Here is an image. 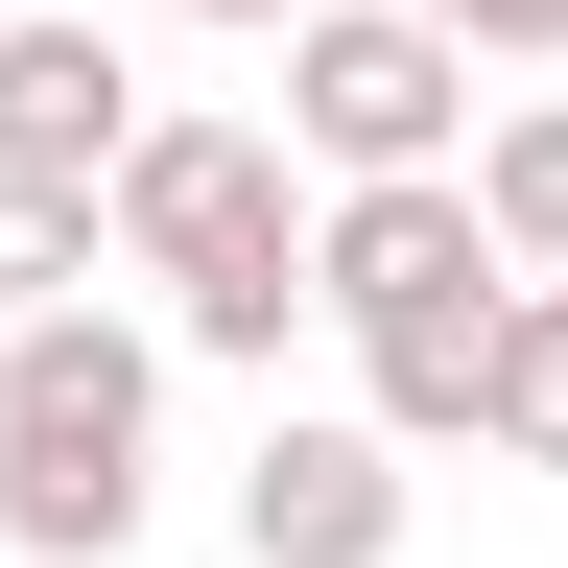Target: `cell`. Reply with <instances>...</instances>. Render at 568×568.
I'll list each match as a JSON object with an SVG mask.
<instances>
[{
	"label": "cell",
	"mask_w": 568,
	"mask_h": 568,
	"mask_svg": "<svg viewBox=\"0 0 568 568\" xmlns=\"http://www.w3.org/2000/svg\"><path fill=\"white\" fill-rule=\"evenodd\" d=\"M95 237H119V284H166L190 355H261L284 379V332H332L308 308V166H284V119H142Z\"/></svg>",
	"instance_id": "6da1fadb"
},
{
	"label": "cell",
	"mask_w": 568,
	"mask_h": 568,
	"mask_svg": "<svg viewBox=\"0 0 568 568\" xmlns=\"http://www.w3.org/2000/svg\"><path fill=\"white\" fill-rule=\"evenodd\" d=\"M142 521H166V332L24 308L0 332V545L24 568H119Z\"/></svg>",
	"instance_id": "7a4b0ae2"
},
{
	"label": "cell",
	"mask_w": 568,
	"mask_h": 568,
	"mask_svg": "<svg viewBox=\"0 0 568 568\" xmlns=\"http://www.w3.org/2000/svg\"><path fill=\"white\" fill-rule=\"evenodd\" d=\"M284 166L379 190V166H474V48L426 0H308L284 24Z\"/></svg>",
	"instance_id": "3957f363"
},
{
	"label": "cell",
	"mask_w": 568,
	"mask_h": 568,
	"mask_svg": "<svg viewBox=\"0 0 568 568\" xmlns=\"http://www.w3.org/2000/svg\"><path fill=\"white\" fill-rule=\"evenodd\" d=\"M497 213H474V166H379V190H308V308L355 332V355H403V332H497Z\"/></svg>",
	"instance_id": "277c9868"
},
{
	"label": "cell",
	"mask_w": 568,
	"mask_h": 568,
	"mask_svg": "<svg viewBox=\"0 0 568 568\" xmlns=\"http://www.w3.org/2000/svg\"><path fill=\"white\" fill-rule=\"evenodd\" d=\"M403 521H426V450L355 403H284L237 450V568H403Z\"/></svg>",
	"instance_id": "5b68a950"
},
{
	"label": "cell",
	"mask_w": 568,
	"mask_h": 568,
	"mask_svg": "<svg viewBox=\"0 0 568 568\" xmlns=\"http://www.w3.org/2000/svg\"><path fill=\"white\" fill-rule=\"evenodd\" d=\"M119 142H142V71L95 0H24L0 24V190H119Z\"/></svg>",
	"instance_id": "8992f818"
},
{
	"label": "cell",
	"mask_w": 568,
	"mask_h": 568,
	"mask_svg": "<svg viewBox=\"0 0 568 568\" xmlns=\"http://www.w3.org/2000/svg\"><path fill=\"white\" fill-rule=\"evenodd\" d=\"M497 474H568V284H497V379H474Z\"/></svg>",
	"instance_id": "52a82bcc"
},
{
	"label": "cell",
	"mask_w": 568,
	"mask_h": 568,
	"mask_svg": "<svg viewBox=\"0 0 568 568\" xmlns=\"http://www.w3.org/2000/svg\"><path fill=\"white\" fill-rule=\"evenodd\" d=\"M474 213H497L521 284H568V95H497V119H474Z\"/></svg>",
	"instance_id": "ba28073f"
},
{
	"label": "cell",
	"mask_w": 568,
	"mask_h": 568,
	"mask_svg": "<svg viewBox=\"0 0 568 568\" xmlns=\"http://www.w3.org/2000/svg\"><path fill=\"white\" fill-rule=\"evenodd\" d=\"M95 190H0V332H24V308H95Z\"/></svg>",
	"instance_id": "9c48e42d"
},
{
	"label": "cell",
	"mask_w": 568,
	"mask_h": 568,
	"mask_svg": "<svg viewBox=\"0 0 568 568\" xmlns=\"http://www.w3.org/2000/svg\"><path fill=\"white\" fill-rule=\"evenodd\" d=\"M450 48H521V71H568V0H426Z\"/></svg>",
	"instance_id": "30bf717a"
},
{
	"label": "cell",
	"mask_w": 568,
	"mask_h": 568,
	"mask_svg": "<svg viewBox=\"0 0 568 568\" xmlns=\"http://www.w3.org/2000/svg\"><path fill=\"white\" fill-rule=\"evenodd\" d=\"M166 24H308V0H166Z\"/></svg>",
	"instance_id": "8fae6325"
},
{
	"label": "cell",
	"mask_w": 568,
	"mask_h": 568,
	"mask_svg": "<svg viewBox=\"0 0 568 568\" xmlns=\"http://www.w3.org/2000/svg\"><path fill=\"white\" fill-rule=\"evenodd\" d=\"M0 24H24V0H0Z\"/></svg>",
	"instance_id": "7c38bea8"
}]
</instances>
